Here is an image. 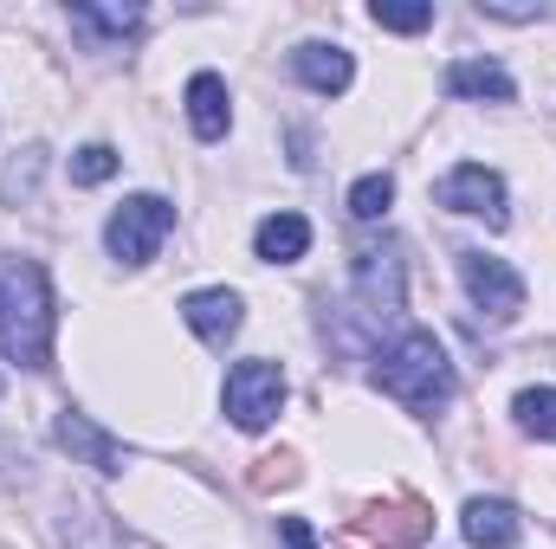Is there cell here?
Returning <instances> with one entry per match:
<instances>
[{
	"label": "cell",
	"mask_w": 556,
	"mask_h": 549,
	"mask_svg": "<svg viewBox=\"0 0 556 549\" xmlns=\"http://www.w3.org/2000/svg\"><path fill=\"white\" fill-rule=\"evenodd\" d=\"M117 175V149L111 142H85L78 155H72V181L78 188H98V181H111Z\"/></svg>",
	"instance_id": "obj_20"
},
{
	"label": "cell",
	"mask_w": 556,
	"mask_h": 549,
	"mask_svg": "<svg viewBox=\"0 0 556 549\" xmlns=\"http://www.w3.org/2000/svg\"><path fill=\"white\" fill-rule=\"evenodd\" d=\"M369 382L382 388V395H395L408 413H433L453 401V362H446V349L427 336V330H402L389 349H376V369H369Z\"/></svg>",
	"instance_id": "obj_2"
},
{
	"label": "cell",
	"mask_w": 556,
	"mask_h": 549,
	"mask_svg": "<svg viewBox=\"0 0 556 549\" xmlns=\"http://www.w3.org/2000/svg\"><path fill=\"white\" fill-rule=\"evenodd\" d=\"M168 233H175V207H168L162 194H130V201L111 214L104 246H111V259H124V266H149Z\"/></svg>",
	"instance_id": "obj_4"
},
{
	"label": "cell",
	"mask_w": 556,
	"mask_h": 549,
	"mask_svg": "<svg viewBox=\"0 0 556 549\" xmlns=\"http://www.w3.org/2000/svg\"><path fill=\"white\" fill-rule=\"evenodd\" d=\"M459 531H466L472 549H511L518 537H525V518H518L505 498H472L466 518H459Z\"/></svg>",
	"instance_id": "obj_12"
},
{
	"label": "cell",
	"mask_w": 556,
	"mask_h": 549,
	"mask_svg": "<svg viewBox=\"0 0 556 549\" xmlns=\"http://www.w3.org/2000/svg\"><path fill=\"white\" fill-rule=\"evenodd\" d=\"M72 26L91 33V39H124V33H137L142 26V7L137 0H117V7H91V0H78V7H72Z\"/></svg>",
	"instance_id": "obj_16"
},
{
	"label": "cell",
	"mask_w": 556,
	"mask_h": 549,
	"mask_svg": "<svg viewBox=\"0 0 556 549\" xmlns=\"http://www.w3.org/2000/svg\"><path fill=\"white\" fill-rule=\"evenodd\" d=\"M356 304L369 323H395L402 317V253L395 246H369L356 259Z\"/></svg>",
	"instance_id": "obj_8"
},
{
	"label": "cell",
	"mask_w": 556,
	"mask_h": 549,
	"mask_svg": "<svg viewBox=\"0 0 556 549\" xmlns=\"http://www.w3.org/2000/svg\"><path fill=\"white\" fill-rule=\"evenodd\" d=\"M181 323L201 336V343H227V336H240V323H247V304H240V291H227V284H207V291H188L181 297Z\"/></svg>",
	"instance_id": "obj_10"
},
{
	"label": "cell",
	"mask_w": 556,
	"mask_h": 549,
	"mask_svg": "<svg viewBox=\"0 0 556 549\" xmlns=\"http://www.w3.org/2000/svg\"><path fill=\"white\" fill-rule=\"evenodd\" d=\"M433 201H440L446 214H472V220H485L492 233L511 220V207H505V175L485 168V162H459L453 175H440Z\"/></svg>",
	"instance_id": "obj_5"
},
{
	"label": "cell",
	"mask_w": 556,
	"mask_h": 549,
	"mask_svg": "<svg viewBox=\"0 0 556 549\" xmlns=\"http://www.w3.org/2000/svg\"><path fill=\"white\" fill-rule=\"evenodd\" d=\"M446 91L453 98H485V104H511V72L505 65H492V59H459V65H446Z\"/></svg>",
	"instance_id": "obj_15"
},
{
	"label": "cell",
	"mask_w": 556,
	"mask_h": 549,
	"mask_svg": "<svg viewBox=\"0 0 556 549\" xmlns=\"http://www.w3.org/2000/svg\"><path fill=\"white\" fill-rule=\"evenodd\" d=\"M356 537H369V544H382V549H420L433 537V511L420 505L415 491L376 498V505L356 511Z\"/></svg>",
	"instance_id": "obj_6"
},
{
	"label": "cell",
	"mask_w": 556,
	"mask_h": 549,
	"mask_svg": "<svg viewBox=\"0 0 556 549\" xmlns=\"http://www.w3.org/2000/svg\"><path fill=\"white\" fill-rule=\"evenodd\" d=\"M52 439H59L78 465H98V472H124V465H130V446L111 439L91 413H78V408H65L59 420H52Z\"/></svg>",
	"instance_id": "obj_9"
},
{
	"label": "cell",
	"mask_w": 556,
	"mask_h": 549,
	"mask_svg": "<svg viewBox=\"0 0 556 549\" xmlns=\"http://www.w3.org/2000/svg\"><path fill=\"white\" fill-rule=\"evenodd\" d=\"M291 72H298L317 98H343L350 78H356V59H350L343 46H330V39H311V46L291 52Z\"/></svg>",
	"instance_id": "obj_11"
},
{
	"label": "cell",
	"mask_w": 556,
	"mask_h": 549,
	"mask_svg": "<svg viewBox=\"0 0 556 549\" xmlns=\"http://www.w3.org/2000/svg\"><path fill=\"white\" fill-rule=\"evenodd\" d=\"M369 20L389 26V33H427V26H433V7H427V0H415V7H402V0H376Z\"/></svg>",
	"instance_id": "obj_19"
},
{
	"label": "cell",
	"mask_w": 556,
	"mask_h": 549,
	"mask_svg": "<svg viewBox=\"0 0 556 549\" xmlns=\"http://www.w3.org/2000/svg\"><path fill=\"white\" fill-rule=\"evenodd\" d=\"M188 124H194V137L201 142L227 137L233 111H227V85H220L214 72H194V78H188Z\"/></svg>",
	"instance_id": "obj_14"
},
{
	"label": "cell",
	"mask_w": 556,
	"mask_h": 549,
	"mask_svg": "<svg viewBox=\"0 0 556 549\" xmlns=\"http://www.w3.org/2000/svg\"><path fill=\"white\" fill-rule=\"evenodd\" d=\"M220 408L240 433H266L285 408V369L266 362V356H247L227 369V388H220Z\"/></svg>",
	"instance_id": "obj_3"
},
{
	"label": "cell",
	"mask_w": 556,
	"mask_h": 549,
	"mask_svg": "<svg viewBox=\"0 0 556 549\" xmlns=\"http://www.w3.org/2000/svg\"><path fill=\"white\" fill-rule=\"evenodd\" d=\"M278 537H285V549H317V537H311V524H304V518H285V524H278Z\"/></svg>",
	"instance_id": "obj_22"
},
{
	"label": "cell",
	"mask_w": 556,
	"mask_h": 549,
	"mask_svg": "<svg viewBox=\"0 0 556 549\" xmlns=\"http://www.w3.org/2000/svg\"><path fill=\"white\" fill-rule=\"evenodd\" d=\"M459 278H466V297L485 310V323H511V317L525 310V278L511 272L505 259L466 246V253H459Z\"/></svg>",
	"instance_id": "obj_7"
},
{
	"label": "cell",
	"mask_w": 556,
	"mask_h": 549,
	"mask_svg": "<svg viewBox=\"0 0 556 549\" xmlns=\"http://www.w3.org/2000/svg\"><path fill=\"white\" fill-rule=\"evenodd\" d=\"M247 485L253 491H285V485H298V452H266V459H253V472H247Z\"/></svg>",
	"instance_id": "obj_21"
},
{
	"label": "cell",
	"mask_w": 556,
	"mask_h": 549,
	"mask_svg": "<svg viewBox=\"0 0 556 549\" xmlns=\"http://www.w3.org/2000/svg\"><path fill=\"white\" fill-rule=\"evenodd\" d=\"M511 420L531 433V439H556V388H525L511 401Z\"/></svg>",
	"instance_id": "obj_17"
},
{
	"label": "cell",
	"mask_w": 556,
	"mask_h": 549,
	"mask_svg": "<svg viewBox=\"0 0 556 549\" xmlns=\"http://www.w3.org/2000/svg\"><path fill=\"white\" fill-rule=\"evenodd\" d=\"M52 284L33 259H7L0 266V356L20 369H46L52 356Z\"/></svg>",
	"instance_id": "obj_1"
},
{
	"label": "cell",
	"mask_w": 556,
	"mask_h": 549,
	"mask_svg": "<svg viewBox=\"0 0 556 549\" xmlns=\"http://www.w3.org/2000/svg\"><path fill=\"white\" fill-rule=\"evenodd\" d=\"M395 207V175H363L356 188H350V214L369 227V220H382Z\"/></svg>",
	"instance_id": "obj_18"
},
{
	"label": "cell",
	"mask_w": 556,
	"mask_h": 549,
	"mask_svg": "<svg viewBox=\"0 0 556 549\" xmlns=\"http://www.w3.org/2000/svg\"><path fill=\"white\" fill-rule=\"evenodd\" d=\"M253 253H260L266 266L304 259V253H311V220H304V214H266L260 233H253Z\"/></svg>",
	"instance_id": "obj_13"
}]
</instances>
